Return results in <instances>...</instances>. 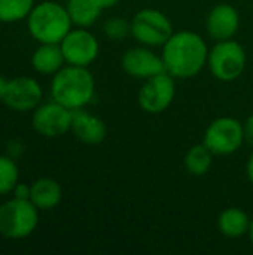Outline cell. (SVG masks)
<instances>
[{
	"label": "cell",
	"mask_w": 253,
	"mask_h": 255,
	"mask_svg": "<svg viewBox=\"0 0 253 255\" xmlns=\"http://www.w3.org/2000/svg\"><path fill=\"white\" fill-rule=\"evenodd\" d=\"M72 131L84 143L97 145L101 143L107 136L106 124L82 109L72 111Z\"/></svg>",
	"instance_id": "14"
},
{
	"label": "cell",
	"mask_w": 253,
	"mask_h": 255,
	"mask_svg": "<svg viewBox=\"0 0 253 255\" xmlns=\"http://www.w3.org/2000/svg\"><path fill=\"white\" fill-rule=\"evenodd\" d=\"M245 142L243 124L231 117H221L212 121L204 133V145L215 155L234 154Z\"/></svg>",
	"instance_id": "7"
},
{
	"label": "cell",
	"mask_w": 253,
	"mask_h": 255,
	"mask_svg": "<svg viewBox=\"0 0 253 255\" xmlns=\"http://www.w3.org/2000/svg\"><path fill=\"white\" fill-rule=\"evenodd\" d=\"M121 66L125 73L137 79H148L158 73L167 72L163 57L157 55L146 46L127 49L122 55Z\"/></svg>",
	"instance_id": "12"
},
{
	"label": "cell",
	"mask_w": 253,
	"mask_h": 255,
	"mask_svg": "<svg viewBox=\"0 0 253 255\" xmlns=\"http://www.w3.org/2000/svg\"><path fill=\"white\" fill-rule=\"evenodd\" d=\"M213 152L204 145H194L185 155V167L194 176H203L212 166Z\"/></svg>",
	"instance_id": "19"
},
{
	"label": "cell",
	"mask_w": 253,
	"mask_h": 255,
	"mask_svg": "<svg viewBox=\"0 0 253 255\" xmlns=\"http://www.w3.org/2000/svg\"><path fill=\"white\" fill-rule=\"evenodd\" d=\"M243 130H245V140L253 145V114L251 117H248V120L245 121Z\"/></svg>",
	"instance_id": "25"
},
{
	"label": "cell",
	"mask_w": 253,
	"mask_h": 255,
	"mask_svg": "<svg viewBox=\"0 0 253 255\" xmlns=\"http://www.w3.org/2000/svg\"><path fill=\"white\" fill-rule=\"evenodd\" d=\"M31 124L43 137H60L72 130V111L54 100L36 108Z\"/></svg>",
	"instance_id": "10"
},
{
	"label": "cell",
	"mask_w": 253,
	"mask_h": 255,
	"mask_svg": "<svg viewBox=\"0 0 253 255\" xmlns=\"http://www.w3.org/2000/svg\"><path fill=\"white\" fill-rule=\"evenodd\" d=\"M249 236H251V241H252V245H253V220H252V223H251V229H249Z\"/></svg>",
	"instance_id": "29"
},
{
	"label": "cell",
	"mask_w": 253,
	"mask_h": 255,
	"mask_svg": "<svg viewBox=\"0 0 253 255\" xmlns=\"http://www.w3.org/2000/svg\"><path fill=\"white\" fill-rule=\"evenodd\" d=\"M207 63L216 79L231 82L242 76L246 67V52L236 40H219L209 51Z\"/></svg>",
	"instance_id": "5"
},
{
	"label": "cell",
	"mask_w": 253,
	"mask_h": 255,
	"mask_svg": "<svg viewBox=\"0 0 253 255\" xmlns=\"http://www.w3.org/2000/svg\"><path fill=\"white\" fill-rule=\"evenodd\" d=\"M161 57L171 76L188 79L201 72L207 63L209 49L200 34L183 30L170 36L163 45Z\"/></svg>",
	"instance_id": "1"
},
{
	"label": "cell",
	"mask_w": 253,
	"mask_h": 255,
	"mask_svg": "<svg viewBox=\"0 0 253 255\" xmlns=\"http://www.w3.org/2000/svg\"><path fill=\"white\" fill-rule=\"evenodd\" d=\"M131 34L145 46H163L173 34V25L163 12L157 9H142L133 16Z\"/></svg>",
	"instance_id": "6"
},
{
	"label": "cell",
	"mask_w": 253,
	"mask_h": 255,
	"mask_svg": "<svg viewBox=\"0 0 253 255\" xmlns=\"http://www.w3.org/2000/svg\"><path fill=\"white\" fill-rule=\"evenodd\" d=\"M66 63L60 43H40L31 55L33 69L42 75H55Z\"/></svg>",
	"instance_id": "16"
},
{
	"label": "cell",
	"mask_w": 253,
	"mask_h": 255,
	"mask_svg": "<svg viewBox=\"0 0 253 255\" xmlns=\"http://www.w3.org/2000/svg\"><path fill=\"white\" fill-rule=\"evenodd\" d=\"M67 64L88 67L98 55V40L85 27L70 30L60 43Z\"/></svg>",
	"instance_id": "9"
},
{
	"label": "cell",
	"mask_w": 253,
	"mask_h": 255,
	"mask_svg": "<svg viewBox=\"0 0 253 255\" xmlns=\"http://www.w3.org/2000/svg\"><path fill=\"white\" fill-rule=\"evenodd\" d=\"M7 79L4 78V76H1L0 75V102L3 100V97H4V93H6V88H7Z\"/></svg>",
	"instance_id": "28"
},
{
	"label": "cell",
	"mask_w": 253,
	"mask_h": 255,
	"mask_svg": "<svg viewBox=\"0 0 253 255\" xmlns=\"http://www.w3.org/2000/svg\"><path fill=\"white\" fill-rule=\"evenodd\" d=\"M30 191H31V185L18 182L13 188V197L21 200H30Z\"/></svg>",
	"instance_id": "24"
},
{
	"label": "cell",
	"mask_w": 253,
	"mask_h": 255,
	"mask_svg": "<svg viewBox=\"0 0 253 255\" xmlns=\"http://www.w3.org/2000/svg\"><path fill=\"white\" fill-rule=\"evenodd\" d=\"M63 190L55 179L40 178L31 184L30 202L40 211H51L61 202Z\"/></svg>",
	"instance_id": "15"
},
{
	"label": "cell",
	"mask_w": 253,
	"mask_h": 255,
	"mask_svg": "<svg viewBox=\"0 0 253 255\" xmlns=\"http://www.w3.org/2000/svg\"><path fill=\"white\" fill-rule=\"evenodd\" d=\"M251 223L252 221L245 211L239 208H228L219 215L218 227L224 236L236 239L249 233Z\"/></svg>",
	"instance_id": "17"
},
{
	"label": "cell",
	"mask_w": 253,
	"mask_h": 255,
	"mask_svg": "<svg viewBox=\"0 0 253 255\" xmlns=\"http://www.w3.org/2000/svg\"><path fill=\"white\" fill-rule=\"evenodd\" d=\"M173 78L169 72H163L145 79L139 91V105L145 112L161 114L171 105L176 94Z\"/></svg>",
	"instance_id": "8"
},
{
	"label": "cell",
	"mask_w": 253,
	"mask_h": 255,
	"mask_svg": "<svg viewBox=\"0 0 253 255\" xmlns=\"http://www.w3.org/2000/svg\"><path fill=\"white\" fill-rule=\"evenodd\" d=\"M42 96H43L42 87L36 79L28 76H19V78L9 79L1 102L12 111L27 112L39 106Z\"/></svg>",
	"instance_id": "11"
},
{
	"label": "cell",
	"mask_w": 253,
	"mask_h": 255,
	"mask_svg": "<svg viewBox=\"0 0 253 255\" xmlns=\"http://www.w3.org/2000/svg\"><path fill=\"white\" fill-rule=\"evenodd\" d=\"M97 1V4L101 7V10L103 9H110V7H113L119 0H95Z\"/></svg>",
	"instance_id": "26"
},
{
	"label": "cell",
	"mask_w": 253,
	"mask_h": 255,
	"mask_svg": "<svg viewBox=\"0 0 253 255\" xmlns=\"http://www.w3.org/2000/svg\"><path fill=\"white\" fill-rule=\"evenodd\" d=\"M19 179V169L16 160L9 155H0V196L13 191Z\"/></svg>",
	"instance_id": "21"
},
{
	"label": "cell",
	"mask_w": 253,
	"mask_h": 255,
	"mask_svg": "<svg viewBox=\"0 0 253 255\" xmlns=\"http://www.w3.org/2000/svg\"><path fill=\"white\" fill-rule=\"evenodd\" d=\"M67 12L78 27L92 25L101 13V7L95 0H67Z\"/></svg>",
	"instance_id": "18"
},
{
	"label": "cell",
	"mask_w": 253,
	"mask_h": 255,
	"mask_svg": "<svg viewBox=\"0 0 253 255\" xmlns=\"http://www.w3.org/2000/svg\"><path fill=\"white\" fill-rule=\"evenodd\" d=\"M39 209L30 200L10 199L0 205V235L6 239H25L39 224Z\"/></svg>",
	"instance_id": "4"
},
{
	"label": "cell",
	"mask_w": 253,
	"mask_h": 255,
	"mask_svg": "<svg viewBox=\"0 0 253 255\" xmlns=\"http://www.w3.org/2000/svg\"><path fill=\"white\" fill-rule=\"evenodd\" d=\"M207 31L215 40H228L231 39L240 25V16L236 7L227 3L215 6L207 16Z\"/></svg>",
	"instance_id": "13"
},
{
	"label": "cell",
	"mask_w": 253,
	"mask_h": 255,
	"mask_svg": "<svg viewBox=\"0 0 253 255\" xmlns=\"http://www.w3.org/2000/svg\"><path fill=\"white\" fill-rule=\"evenodd\" d=\"M94 93V78L86 67L81 66L61 67L51 82L52 99L70 111L85 108L92 100Z\"/></svg>",
	"instance_id": "2"
},
{
	"label": "cell",
	"mask_w": 253,
	"mask_h": 255,
	"mask_svg": "<svg viewBox=\"0 0 253 255\" xmlns=\"http://www.w3.org/2000/svg\"><path fill=\"white\" fill-rule=\"evenodd\" d=\"M25 152V145L22 140L18 139H12L6 143V155H9L13 160H18L24 155Z\"/></svg>",
	"instance_id": "23"
},
{
	"label": "cell",
	"mask_w": 253,
	"mask_h": 255,
	"mask_svg": "<svg viewBox=\"0 0 253 255\" xmlns=\"http://www.w3.org/2000/svg\"><path fill=\"white\" fill-rule=\"evenodd\" d=\"M72 24L67 7L51 0L34 4L27 16L28 31L39 43H61Z\"/></svg>",
	"instance_id": "3"
},
{
	"label": "cell",
	"mask_w": 253,
	"mask_h": 255,
	"mask_svg": "<svg viewBox=\"0 0 253 255\" xmlns=\"http://www.w3.org/2000/svg\"><path fill=\"white\" fill-rule=\"evenodd\" d=\"M34 0H0V22H16L28 16Z\"/></svg>",
	"instance_id": "20"
},
{
	"label": "cell",
	"mask_w": 253,
	"mask_h": 255,
	"mask_svg": "<svg viewBox=\"0 0 253 255\" xmlns=\"http://www.w3.org/2000/svg\"><path fill=\"white\" fill-rule=\"evenodd\" d=\"M130 33H131V22L128 24L122 18H112V19H107L104 24V34L112 40L124 39Z\"/></svg>",
	"instance_id": "22"
},
{
	"label": "cell",
	"mask_w": 253,
	"mask_h": 255,
	"mask_svg": "<svg viewBox=\"0 0 253 255\" xmlns=\"http://www.w3.org/2000/svg\"><path fill=\"white\" fill-rule=\"evenodd\" d=\"M246 173H248V178H249L251 184L253 185V152H252V155L249 157V160H248V164H246Z\"/></svg>",
	"instance_id": "27"
}]
</instances>
